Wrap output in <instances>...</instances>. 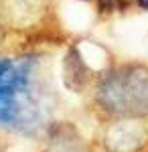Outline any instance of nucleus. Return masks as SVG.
Listing matches in <instances>:
<instances>
[{"label":"nucleus","mask_w":148,"mask_h":152,"mask_svg":"<svg viewBox=\"0 0 148 152\" xmlns=\"http://www.w3.org/2000/svg\"><path fill=\"white\" fill-rule=\"evenodd\" d=\"M34 55L0 57V126H34L37 102L33 97V81L39 73Z\"/></svg>","instance_id":"f257e3e1"},{"label":"nucleus","mask_w":148,"mask_h":152,"mask_svg":"<svg viewBox=\"0 0 148 152\" xmlns=\"http://www.w3.org/2000/svg\"><path fill=\"white\" fill-rule=\"evenodd\" d=\"M134 6L140 10H148V0H134Z\"/></svg>","instance_id":"7ed1b4c3"},{"label":"nucleus","mask_w":148,"mask_h":152,"mask_svg":"<svg viewBox=\"0 0 148 152\" xmlns=\"http://www.w3.org/2000/svg\"><path fill=\"white\" fill-rule=\"evenodd\" d=\"M97 97L106 107L124 114H144L148 110V67L126 63L103 75Z\"/></svg>","instance_id":"f03ea898"},{"label":"nucleus","mask_w":148,"mask_h":152,"mask_svg":"<svg viewBox=\"0 0 148 152\" xmlns=\"http://www.w3.org/2000/svg\"><path fill=\"white\" fill-rule=\"evenodd\" d=\"M81 2H97V0H81Z\"/></svg>","instance_id":"20e7f679"}]
</instances>
